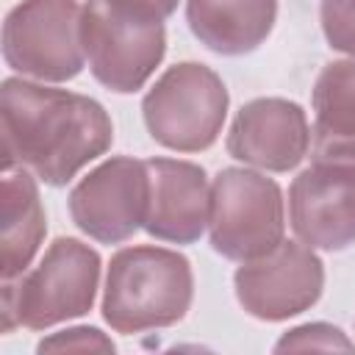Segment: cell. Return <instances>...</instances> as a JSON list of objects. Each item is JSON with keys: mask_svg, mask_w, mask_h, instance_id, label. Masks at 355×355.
I'll return each instance as SVG.
<instances>
[{"mask_svg": "<svg viewBox=\"0 0 355 355\" xmlns=\"http://www.w3.org/2000/svg\"><path fill=\"white\" fill-rule=\"evenodd\" d=\"M150 205L147 161L114 155L80 178L67 200L80 233L100 244H122L144 227Z\"/></svg>", "mask_w": 355, "mask_h": 355, "instance_id": "ba28073f", "label": "cell"}, {"mask_svg": "<svg viewBox=\"0 0 355 355\" xmlns=\"http://www.w3.org/2000/svg\"><path fill=\"white\" fill-rule=\"evenodd\" d=\"M78 0H22L3 19V61L22 78L64 83L83 72Z\"/></svg>", "mask_w": 355, "mask_h": 355, "instance_id": "52a82bcc", "label": "cell"}, {"mask_svg": "<svg viewBox=\"0 0 355 355\" xmlns=\"http://www.w3.org/2000/svg\"><path fill=\"white\" fill-rule=\"evenodd\" d=\"M0 275L14 280L28 272L33 263L44 233L47 219L36 186V175L25 166L3 169V214H0Z\"/></svg>", "mask_w": 355, "mask_h": 355, "instance_id": "5bb4252c", "label": "cell"}, {"mask_svg": "<svg viewBox=\"0 0 355 355\" xmlns=\"http://www.w3.org/2000/svg\"><path fill=\"white\" fill-rule=\"evenodd\" d=\"M114 341L89 324L67 327L61 333H50L36 344V352H114Z\"/></svg>", "mask_w": 355, "mask_h": 355, "instance_id": "ac0fdd59", "label": "cell"}, {"mask_svg": "<svg viewBox=\"0 0 355 355\" xmlns=\"http://www.w3.org/2000/svg\"><path fill=\"white\" fill-rule=\"evenodd\" d=\"M227 105V86L211 67L180 61L141 97V119L161 147L175 153H202L216 144Z\"/></svg>", "mask_w": 355, "mask_h": 355, "instance_id": "5b68a950", "label": "cell"}, {"mask_svg": "<svg viewBox=\"0 0 355 355\" xmlns=\"http://www.w3.org/2000/svg\"><path fill=\"white\" fill-rule=\"evenodd\" d=\"M100 252L80 239L58 236L42 261L14 280H3L0 330H47L86 316L94 308L100 286Z\"/></svg>", "mask_w": 355, "mask_h": 355, "instance_id": "3957f363", "label": "cell"}, {"mask_svg": "<svg viewBox=\"0 0 355 355\" xmlns=\"http://www.w3.org/2000/svg\"><path fill=\"white\" fill-rule=\"evenodd\" d=\"M286 233V200L280 186L252 169L227 166L211 183L208 239L227 261H252L272 252Z\"/></svg>", "mask_w": 355, "mask_h": 355, "instance_id": "8992f818", "label": "cell"}, {"mask_svg": "<svg viewBox=\"0 0 355 355\" xmlns=\"http://www.w3.org/2000/svg\"><path fill=\"white\" fill-rule=\"evenodd\" d=\"M313 158L355 161V55L330 61L313 83Z\"/></svg>", "mask_w": 355, "mask_h": 355, "instance_id": "9a60e30c", "label": "cell"}, {"mask_svg": "<svg viewBox=\"0 0 355 355\" xmlns=\"http://www.w3.org/2000/svg\"><path fill=\"white\" fill-rule=\"evenodd\" d=\"M239 305L261 322H286L313 308L324 291V263L305 241H280L233 272Z\"/></svg>", "mask_w": 355, "mask_h": 355, "instance_id": "9c48e42d", "label": "cell"}, {"mask_svg": "<svg viewBox=\"0 0 355 355\" xmlns=\"http://www.w3.org/2000/svg\"><path fill=\"white\" fill-rule=\"evenodd\" d=\"M119 3H125V6H130L136 11H144V14L155 17V19H166V17L175 14L180 0H119Z\"/></svg>", "mask_w": 355, "mask_h": 355, "instance_id": "d6986e66", "label": "cell"}, {"mask_svg": "<svg viewBox=\"0 0 355 355\" xmlns=\"http://www.w3.org/2000/svg\"><path fill=\"white\" fill-rule=\"evenodd\" d=\"M305 349H341V352H355V341L347 338V333L336 324L327 322H308L300 327H291L283 333L275 344V352H305Z\"/></svg>", "mask_w": 355, "mask_h": 355, "instance_id": "2e32d148", "label": "cell"}, {"mask_svg": "<svg viewBox=\"0 0 355 355\" xmlns=\"http://www.w3.org/2000/svg\"><path fill=\"white\" fill-rule=\"evenodd\" d=\"M0 133L3 169L25 166L55 189L105 155L114 141L103 103L25 78L0 83Z\"/></svg>", "mask_w": 355, "mask_h": 355, "instance_id": "6da1fadb", "label": "cell"}, {"mask_svg": "<svg viewBox=\"0 0 355 355\" xmlns=\"http://www.w3.org/2000/svg\"><path fill=\"white\" fill-rule=\"evenodd\" d=\"M150 205L144 230L169 244H194L211 214V183L200 164L180 158H150Z\"/></svg>", "mask_w": 355, "mask_h": 355, "instance_id": "7c38bea8", "label": "cell"}, {"mask_svg": "<svg viewBox=\"0 0 355 355\" xmlns=\"http://www.w3.org/2000/svg\"><path fill=\"white\" fill-rule=\"evenodd\" d=\"M288 222L313 250L341 252L355 244V161L313 158L288 186Z\"/></svg>", "mask_w": 355, "mask_h": 355, "instance_id": "30bf717a", "label": "cell"}, {"mask_svg": "<svg viewBox=\"0 0 355 355\" xmlns=\"http://www.w3.org/2000/svg\"><path fill=\"white\" fill-rule=\"evenodd\" d=\"M277 19V0H186V22L200 44L219 55L258 50Z\"/></svg>", "mask_w": 355, "mask_h": 355, "instance_id": "4fadbf2b", "label": "cell"}, {"mask_svg": "<svg viewBox=\"0 0 355 355\" xmlns=\"http://www.w3.org/2000/svg\"><path fill=\"white\" fill-rule=\"evenodd\" d=\"M319 19L327 44L336 53L355 55V0H322Z\"/></svg>", "mask_w": 355, "mask_h": 355, "instance_id": "e0dca14e", "label": "cell"}, {"mask_svg": "<svg viewBox=\"0 0 355 355\" xmlns=\"http://www.w3.org/2000/svg\"><path fill=\"white\" fill-rule=\"evenodd\" d=\"M80 39L97 83L116 94L139 92L166 55V28L119 0H86Z\"/></svg>", "mask_w": 355, "mask_h": 355, "instance_id": "277c9868", "label": "cell"}, {"mask_svg": "<svg viewBox=\"0 0 355 355\" xmlns=\"http://www.w3.org/2000/svg\"><path fill=\"white\" fill-rule=\"evenodd\" d=\"M194 300V272L186 255L155 244L122 247L111 255L103 319L122 336L178 324Z\"/></svg>", "mask_w": 355, "mask_h": 355, "instance_id": "7a4b0ae2", "label": "cell"}, {"mask_svg": "<svg viewBox=\"0 0 355 355\" xmlns=\"http://www.w3.org/2000/svg\"><path fill=\"white\" fill-rule=\"evenodd\" d=\"M227 155L263 169L288 172L311 150V125L300 103L286 97H255L244 103L225 139Z\"/></svg>", "mask_w": 355, "mask_h": 355, "instance_id": "8fae6325", "label": "cell"}]
</instances>
